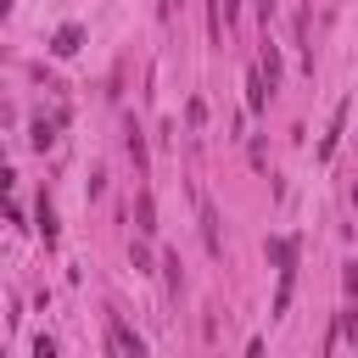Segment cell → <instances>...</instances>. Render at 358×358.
<instances>
[{
	"label": "cell",
	"mask_w": 358,
	"mask_h": 358,
	"mask_svg": "<svg viewBox=\"0 0 358 358\" xmlns=\"http://www.w3.org/2000/svg\"><path fill=\"white\" fill-rule=\"evenodd\" d=\"M257 67H263V78H268V90H274V84H280V50H274V39L263 45V62H257Z\"/></svg>",
	"instance_id": "8"
},
{
	"label": "cell",
	"mask_w": 358,
	"mask_h": 358,
	"mask_svg": "<svg viewBox=\"0 0 358 358\" xmlns=\"http://www.w3.org/2000/svg\"><path fill=\"white\" fill-rule=\"evenodd\" d=\"M162 280L168 291H179V252H162Z\"/></svg>",
	"instance_id": "11"
},
{
	"label": "cell",
	"mask_w": 358,
	"mask_h": 358,
	"mask_svg": "<svg viewBox=\"0 0 358 358\" xmlns=\"http://www.w3.org/2000/svg\"><path fill=\"white\" fill-rule=\"evenodd\" d=\"M196 218H201V241L213 257H224V235H218V207L207 201V190H196Z\"/></svg>",
	"instance_id": "2"
},
{
	"label": "cell",
	"mask_w": 358,
	"mask_h": 358,
	"mask_svg": "<svg viewBox=\"0 0 358 358\" xmlns=\"http://www.w3.org/2000/svg\"><path fill=\"white\" fill-rule=\"evenodd\" d=\"M28 145H34V151H50V145H56V123H50V117H34V123H28Z\"/></svg>",
	"instance_id": "7"
},
{
	"label": "cell",
	"mask_w": 358,
	"mask_h": 358,
	"mask_svg": "<svg viewBox=\"0 0 358 358\" xmlns=\"http://www.w3.org/2000/svg\"><path fill=\"white\" fill-rule=\"evenodd\" d=\"M129 157H134V168H145V140L129 129Z\"/></svg>",
	"instance_id": "12"
},
{
	"label": "cell",
	"mask_w": 358,
	"mask_h": 358,
	"mask_svg": "<svg viewBox=\"0 0 358 358\" xmlns=\"http://www.w3.org/2000/svg\"><path fill=\"white\" fill-rule=\"evenodd\" d=\"M341 285H347V296H358V263H347V274H341Z\"/></svg>",
	"instance_id": "15"
},
{
	"label": "cell",
	"mask_w": 358,
	"mask_h": 358,
	"mask_svg": "<svg viewBox=\"0 0 358 358\" xmlns=\"http://www.w3.org/2000/svg\"><path fill=\"white\" fill-rule=\"evenodd\" d=\"M134 229H140V235H151V229H157V201H151V190H140V196H134Z\"/></svg>",
	"instance_id": "6"
},
{
	"label": "cell",
	"mask_w": 358,
	"mask_h": 358,
	"mask_svg": "<svg viewBox=\"0 0 358 358\" xmlns=\"http://www.w3.org/2000/svg\"><path fill=\"white\" fill-rule=\"evenodd\" d=\"M268 257H274L280 268H296V246H291V241H280V235L268 241Z\"/></svg>",
	"instance_id": "9"
},
{
	"label": "cell",
	"mask_w": 358,
	"mask_h": 358,
	"mask_svg": "<svg viewBox=\"0 0 358 358\" xmlns=\"http://www.w3.org/2000/svg\"><path fill=\"white\" fill-rule=\"evenodd\" d=\"M213 6H218V17H224V22H235V17H241V0H213Z\"/></svg>",
	"instance_id": "14"
},
{
	"label": "cell",
	"mask_w": 358,
	"mask_h": 358,
	"mask_svg": "<svg viewBox=\"0 0 358 358\" xmlns=\"http://www.w3.org/2000/svg\"><path fill=\"white\" fill-rule=\"evenodd\" d=\"M352 201H358V185H352Z\"/></svg>",
	"instance_id": "17"
},
{
	"label": "cell",
	"mask_w": 358,
	"mask_h": 358,
	"mask_svg": "<svg viewBox=\"0 0 358 358\" xmlns=\"http://www.w3.org/2000/svg\"><path fill=\"white\" fill-rule=\"evenodd\" d=\"M0 17H11V0H0Z\"/></svg>",
	"instance_id": "16"
},
{
	"label": "cell",
	"mask_w": 358,
	"mask_h": 358,
	"mask_svg": "<svg viewBox=\"0 0 358 358\" xmlns=\"http://www.w3.org/2000/svg\"><path fill=\"white\" fill-rule=\"evenodd\" d=\"M39 235L56 241V207H50V201H39Z\"/></svg>",
	"instance_id": "10"
},
{
	"label": "cell",
	"mask_w": 358,
	"mask_h": 358,
	"mask_svg": "<svg viewBox=\"0 0 358 358\" xmlns=\"http://www.w3.org/2000/svg\"><path fill=\"white\" fill-rule=\"evenodd\" d=\"M106 347H112V352H123V358H145V341H140L117 313H106Z\"/></svg>",
	"instance_id": "1"
},
{
	"label": "cell",
	"mask_w": 358,
	"mask_h": 358,
	"mask_svg": "<svg viewBox=\"0 0 358 358\" xmlns=\"http://www.w3.org/2000/svg\"><path fill=\"white\" fill-rule=\"evenodd\" d=\"M78 45H84V28H78V22H62V28H56V39H50V50H56V56H73Z\"/></svg>",
	"instance_id": "4"
},
{
	"label": "cell",
	"mask_w": 358,
	"mask_h": 358,
	"mask_svg": "<svg viewBox=\"0 0 358 358\" xmlns=\"http://www.w3.org/2000/svg\"><path fill=\"white\" fill-rule=\"evenodd\" d=\"M341 129H347V101L330 112V129L319 134V162H330V157H336V145H341Z\"/></svg>",
	"instance_id": "3"
},
{
	"label": "cell",
	"mask_w": 358,
	"mask_h": 358,
	"mask_svg": "<svg viewBox=\"0 0 358 358\" xmlns=\"http://www.w3.org/2000/svg\"><path fill=\"white\" fill-rule=\"evenodd\" d=\"M34 358H56V341L50 336H34Z\"/></svg>",
	"instance_id": "13"
},
{
	"label": "cell",
	"mask_w": 358,
	"mask_h": 358,
	"mask_svg": "<svg viewBox=\"0 0 358 358\" xmlns=\"http://www.w3.org/2000/svg\"><path fill=\"white\" fill-rule=\"evenodd\" d=\"M246 106H252V112H263V106H268V78H263V67H252V73H246Z\"/></svg>",
	"instance_id": "5"
}]
</instances>
